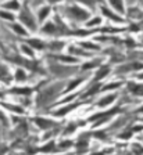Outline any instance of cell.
I'll list each match as a JSON object with an SVG mask.
<instances>
[{
  "label": "cell",
  "instance_id": "6da1fadb",
  "mask_svg": "<svg viewBox=\"0 0 143 155\" xmlns=\"http://www.w3.org/2000/svg\"><path fill=\"white\" fill-rule=\"evenodd\" d=\"M70 11H71V14L75 17V18H78V19L88 18V13H86V11H83V10H81L79 7H71V8H70Z\"/></svg>",
  "mask_w": 143,
  "mask_h": 155
},
{
  "label": "cell",
  "instance_id": "7a4b0ae2",
  "mask_svg": "<svg viewBox=\"0 0 143 155\" xmlns=\"http://www.w3.org/2000/svg\"><path fill=\"white\" fill-rule=\"evenodd\" d=\"M21 21H24V22H25L28 26H31V29H35V24H33L32 17L28 15V13H26V11L21 14Z\"/></svg>",
  "mask_w": 143,
  "mask_h": 155
},
{
  "label": "cell",
  "instance_id": "3957f363",
  "mask_svg": "<svg viewBox=\"0 0 143 155\" xmlns=\"http://www.w3.org/2000/svg\"><path fill=\"white\" fill-rule=\"evenodd\" d=\"M36 122H38V125H39L40 127H43V129H47V127H52V126H53V122H50V120L36 119Z\"/></svg>",
  "mask_w": 143,
  "mask_h": 155
},
{
  "label": "cell",
  "instance_id": "277c9868",
  "mask_svg": "<svg viewBox=\"0 0 143 155\" xmlns=\"http://www.w3.org/2000/svg\"><path fill=\"white\" fill-rule=\"evenodd\" d=\"M110 2H111V4L115 7V10H118L120 13H122V11H124V6H122V2H121V0H110Z\"/></svg>",
  "mask_w": 143,
  "mask_h": 155
},
{
  "label": "cell",
  "instance_id": "5b68a950",
  "mask_svg": "<svg viewBox=\"0 0 143 155\" xmlns=\"http://www.w3.org/2000/svg\"><path fill=\"white\" fill-rule=\"evenodd\" d=\"M131 89H132V93L138 94V96H143V84L142 86H133V84H131Z\"/></svg>",
  "mask_w": 143,
  "mask_h": 155
},
{
  "label": "cell",
  "instance_id": "8992f818",
  "mask_svg": "<svg viewBox=\"0 0 143 155\" xmlns=\"http://www.w3.org/2000/svg\"><path fill=\"white\" fill-rule=\"evenodd\" d=\"M107 74H108V68L103 67V68H101V69H100V71H99V74L96 75V79H97V81H99V79H101V78H103L104 75H107Z\"/></svg>",
  "mask_w": 143,
  "mask_h": 155
},
{
  "label": "cell",
  "instance_id": "52a82bcc",
  "mask_svg": "<svg viewBox=\"0 0 143 155\" xmlns=\"http://www.w3.org/2000/svg\"><path fill=\"white\" fill-rule=\"evenodd\" d=\"M28 43H29L31 46H33L35 48H43V43L39 42V40H29Z\"/></svg>",
  "mask_w": 143,
  "mask_h": 155
},
{
  "label": "cell",
  "instance_id": "ba28073f",
  "mask_svg": "<svg viewBox=\"0 0 143 155\" xmlns=\"http://www.w3.org/2000/svg\"><path fill=\"white\" fill-rule=\"evenodd\" d=\"M49 11H50V10L47 8V7H45L43 10H40V13H39V19H40V21H42V19H45V17L49 14Z\"/></svg>",
  "mask_w": 143,
  "mask_h": 155
},
{
  "label": "cell",
  "instance_id": "9c48e42d",
  "mask_svg": "<svg viewBox=\"0 0 143 155\" xmlns=\"http://www.w3.org/2000/svg\"><path fill=\"white\" fill-rule=\"evenodd\" d=\"M115 98V96H108V97H106V98H103L101 100V103H100V105H106V104H110L111 101Z\"/></svg>",
  "mask_w": 143,
  "mask_h": 155
},
{
  "label": "cell",
  "instance_id": "30bf717a",
  "mask_svg": "<svg viewBox=\"0 0 143 155\" xmlns=\"http://www.w3.org/2000/svg\"><path fill=\"white\" fill-rule=\"evenodd\" d=\"M15 76H17V79H18V81H24V79H25V74L22 72V69H18V71H17V74H15Z\"/></svg>",
  "mask_w": 143,
  "mask_h": 155
},
{
  "label": "cell",
  "instance_id": "8fae6325",
  "mask_svg": "<svg viewBox=\"0 0 143 155\" xmlns=\"http://www.w3.org/2000/svg\"><path fill=\"white\" fill-rule=\"evenodd\" d=\"M4 7H6V8H18V3H17V2L7 3V4H4Z\"/></svg>",
  "mask_w": 143,
  "mask_h": 155
},
{
  "label": "cell",
  "instance_id": "7c38bea8",
  "mask_svg": "<svg viewBox=\"0 0 143 155\" xmlns=\"http://www.w3.org/2000/svg\"><path fill=\"white\" fill-rule=\"evenodd\" d=\"M103 13L106 14V15H108L110 18H113V19H120L117 15H114V14H111V11H108V10H106V8H103Z\"/></svg>",
  "mask_w": 143,
  "mask_h": 155
},
{
  "label": "cell",
  "instance_id": "4fadbf2b",
  "mask_svg": "<svg viewBox=\"0 0 143 155\" xmlns=\"http://www.w3.org/2000/svg\"><path fill=\"white\" fill-rule=\"evenodd\" d=\"M0 76H2V78H7V79H9V74H7V71L4 69L3 67H0Z\"/></svg>",
  "mask_w": 143,
  "mask_h": 155
},
{
  "label": "cell",
  "instance_id": "5bb4252c",
  "mask_svg": "<svg viewBox=\"0 0 143 155\" xmlns=\"http://www.w3.org/2000/svg\"><path fill=\"white\" fill-rule=\"evenodd\" d=\"M15 91H17V93H22V94H28V93H31L29 89H15Z\"/></svg>",
  "mask_w": 143,
  "mask_h": 155
},
{
  "label": "cell",
  "instance_id": "9a60e30c",
  "mask_svg": "<svg viewBox=\"0 0 143 155\" xmlns=\"http://www.w3.org/2000/svg\"><path fill=\"white\" fill-rule=\"evenodd\" d=\"M14 29H15V31H17L18 33H21V35H25V31H24V29L21 28L20 25H15V26H14Z\"/></svg>",
  "mask_w": 143,
  "mask_h": 155
},
{
  "label": "cell",
  "instance_id": "2e32d148",
  "mask_svg": "<svg viewBox=\"0 0 143 155\" xmlns=\"http://www.w3.org/2000/svg\"><path fill=\"white\" fill-rule=\"evenodd\" d=\"M0 15L3 17V18H9V19H13V15H11V14H6V13H3V11H0Z\"/></svg>",
  "mask_w": 143,
  "mask_h": 155
},
{
  "label": "cell",
  "instance_id": "e0dca14e",
  "mask_svg": "<svg viewBox=\"0 0 143 155\" xmlns=\"http://www.w3.org/2000/svg\"><path fill=\"white\" fill-rule=\"evenodd\" d=\"M45 31H46V32H52V31H54V26H53L52 24H49V25L45 28Z\"/></svg>",
  "mask_w": 143,
  "mask_h": 155
},
{
  "label": "cell",
  "instance_id": "ac0fdd59",
  "mask_svg": "<svg viewBox=\"0 0 143 155\" xmlns=\"http://www.w3.org/2000/svg\"><path fill=\"white\" fill-rule=\"evenodd\" d=\"M120 86V83H113V84H108V86H106L104 89H113V87H118Z\"/></svg>",
  "mask_w": 143,
  "mask_h": 155
},
{
  "label": "cell",
  "instance_id": "d6986e66",
  "mask_svg": "<svg viewBox=\"0 0 143 155\" xmlns=\"http://www.w3.org/2000/svg\"><path fill=\"white\" fill-rule=\"evenodd\" d=\"M96 65V62H92V64H86V65H83V69H89L90 67H94Z\"/></svg>",
  "mask_w": 143,
  "mask_h": 155
},
{
  "label": "cell",
  "instance_id": "ffe728a7",
  "mask_svg": "<svg viewBox=\"0 0 143 155\" xmlns=\"http://www.w3.org/2000/svg\"><path fill=\"white\" fill-rule=\"evenodd\" d=\"M96 22H100V18H96V19H93V21H90V22H89L88 25H94Z\"/></svg>",
  "mask_w": 143,
  "mask_h": 155
},
{
  "label": "cell",
  "instance_id": "44dd1931",
  "mask_svg": "<svg viewBox=\"0 0 143 155\" xmlns=\"http://www.w3.org/2000/svg\"><path fill=\"white\" fill-rule=\"evenodd\" d=\"M49 2H52V3H57V2H60V0H49Z\"/></svg>",
  "mask_w": 143,
  "mask_h": 155
},
{
  "label": "cell",
  "instance_id": "7402d4cb",
  "mask_svg": "<svg viewBox=\"0 0 143 155\" xmlns=\"http://www.w3.org/2000/svg\"><path fill=\"white\" fill-rule=\"evenodd\" d=\"M3 151H4V148H2V150H0V155L3 154Z\"/></svg>",
  "mask_w": 143,
  "mask_h": 155
},
{
  "label": "cell",
  "instance_id": "603a6c76",
  "mask_svg": "<svg viewBox=\"0 0 143 155\" xmlns=\"http://www.w3.org/2000/svg\"><path fill=\"white\" fill-rule=\"evenodd\" d=\"M140 111H143V108H142V110H140Z\"/></svg>",
  "mask_w": 143,
  "mask_h": 155
},
{
  "label": "cell",
  "instance_id": "cb8c5ba5",
  "mask_svg": "<svg viewBox=\"0 0 143 155\" xmlns=\"http://www.w3.org/2000/svg\"><path fill=\"white\" fill-rule=\"evenodd\" d=\"M140 78H143V75H142V76H140Z\"/></svg>",
  "mask_w": 143,
  "mask_h": 155
}]
</instances>
